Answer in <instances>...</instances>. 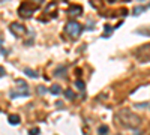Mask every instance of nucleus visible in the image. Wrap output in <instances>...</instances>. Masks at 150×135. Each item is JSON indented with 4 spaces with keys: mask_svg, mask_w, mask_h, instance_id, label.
<instances>
[{
    "mask_svg": "<svg viewBox=\"0 0 150 135\" xmlns=\"http://www.w3.org/2000/svg\"><path fill=\"white\" fill-rule=\"evenodd\" d=\"M116 117H117L119 123H120L122 126L129 128V129L140 128V126H141V122H143V119H141L138 114L134 113V111H131V110H128V108H122L120 111L116 114Z\"/></svg>",
    "mask_w": 150,
    "mask_h": 135,
    "instance_id": "f257e3e1",
    "label": "nucleus"
},
{
    "mask_svg": "<svg viewBox=\"0 0 150 135\" xmlns=\"http://www.w3.org/2000/svg\"><path fill=\"white\" fill-rule=\"evenodd\" d=\"M135 57L138 59L141 63H150V42H147V44L137 48Z\"/></svg>",
    "mask_w": 150,
    "mask_h": 135,
    "instance_id": "f03ea898",
    "label": "nucleus"
},
{
    "mask_svg": "<svg viewBox=\"0 0 150 135\" xmlns=\"http://www.w3.org/2000/svg\"><path fill=\"white\" fill-rule=\"evenodd\" d=\"M65 32L71 36L72 39H77L78 36L81 35V32H83V26L78 24L77 21H69L66 24V27H65Z\"/></svg>",
    "mask_w": 150,
    "mask_h": 135,
    "instance_id": "7ed1b4c3",
    "label": "nucleus"
},
{
    "mask_svg": "<svg viewBox=\"0 0 150 135\" xmlns=\"http://www.w3.org/2000/svg\"><path fill=\"white\" fill-rule=\"evenodd\" d=\"M20 86H17V87L14 89V90H11V98H18V96H29V86L26 84V83H23L21 80H18L17 81Z\"/></svg>",
    "mask_w": 150,
    "mask_h": 135,
    "instance_id": "20e7f679",
    "label": "nucleus"
},
{
    "mask_svg": "<svg viewBox=\"0 0 150 135\" xmlns=\"http://www.w3.org/2000/svg\"><path fill=\"white\" fill-rule=\"evenodd\" d=\"M9 30H11V33L14 35L15 38H24L26 33H27V29L24 27L23 24H20V23H12L9 26Z\"/></svg>",
    "mask_w": 150,
    "mask_h": 135,
    "instance_id": "39448f33",
    "label": "nucleus"
},
{
    "mask_svg": "<svg viewBox=\"0 0 150 135\" xmlns=\"http://www.w3.org/2000/svg\"><path fill=\"white\" fill-rule=\"evenodd\" d=\"M35 6H32L30 3H23L20 8H18V14H20V17H23V18H30L33 14H35Z\"/></svg>",
    "mask_w": 150,
    "mask_h": 135,
    "instance_id": "423d86ee",
    "label": "nucleus"
},
{
    "mask_svg": "<svg viewBox=\"0 0 150 135\" xmlns=\"http://www.w3.org/2000/svg\"><path fill=\"white\" fill-rule=\"evenodd\" d=\"M83 14V8L80 5H72L69 8V15L71 17H80Z\"/></svg>",
    "mask_w": 150,
    "mask_h": 135,
    "instance_id": "0eeeda50",
    "label": "nucleus"
},
{
    "mask_svg": "<svg viewBox=\"0 0 150 135\" xmlns=\"http://www.w3.org/2000/svg\"><path fill=\"white\" fill-rule=\"evenodd\" d=\"M9 123H11V125H14V126H17V125L20 123V116H18V114H12V116H9Z\"/></svg>",
    "mask_w": 150,
    "mask_h": 135,
    "instance_id": "6e6552de",
    "label": "nucleus"
},
{
    "mask_svg": "<svg viewBox=\"0 0 150 135\" xmlns=\"http://www.w3.org/2000/svg\"><path fill=\"white\" fill-rule=\"evenodd\" d=\"M50 93H53V95H59V93H60V86H59V84H53L51 87H50Z\"/></svg>",
    "mask_w": 150,
    "mask_h": 135,
    "instance_id": "1a4fd4ad",
    "label": "nucleus"
},
{
    "mask_svg": "<svg viewBox=\"0 0 150 135\" xmlns=\"http://www.w3.org/2000/svg\"><path fill=\"white\" fill-rule=\"evenodd\" d=\"M108 126H105V125H102V126H99V129H98V134L99 135H107L108 134Z\"/></svg>",
    "mask_w": 150,
    "mask_h": 135,
    "instance_id": "9d476101",
    "label": "nucleus"
},
{
    "mask_svg": "<svg viewBox=\"0 0 150 135\" xmlns=\"http://www.w3.org/2000/svg\"><path fill=\"white\" fill-rule=\"evenodd\" d=\"M146 9H147L146 6H137V8H134V15H140V12H143Z\"/></svg>",
    "mask_w": 150,
    "mask_h": 135,
    "instance_id": "9b49d317",
    "label": "nucleus"
},
{
    "mask_svg": "<svg viewBox=\"0 0 150 135\" xmlns=\"http://www.w3.org/2000/svg\"><path fill=\"white\" fill-rule=\"evenodd\" d=\"M75 86H77V89H80V90H84V87H86V84H84L83 80H77L75 81Z\"/></svg>",
    "mask_w": 150,
    "mask_h": 135,
    "instance_id": "f8f14e48",
    "label": "nucleus"
},
{
    "mask_svg": "<svg viewBox=\"0 0 150 135\" xmlns=\"http://www.w3.org/2000/svg\"><path fill=\"white\" fill-rule=\"evenodd\" d=\"M65 96L68 98V99H74V98H75V93H74L71 89H68V90H65Z\"/></svg>",
    "mask_w": 150,
    "mask_h": 135,
    "instance_id": "ddd939ff",
    "label": "nucleus"
},
{
    "mask_svg": "<svg viewBox=\"0 0 150 135\" xmlns=\"http://www.w3.org/2000/svg\"><path fill=\"white\" fill-rule=\"evenodd\" d=\"M24 72H26V74H27L29 77H32V78H35V77L38 75V74H35V72H33L32 69H29V68H26V69H24Z\"/></svg>",
    "mask_w": 150,
    "mask_h": 135,
    "instance_id": "4468645a",
    "label": "nucleus"
},
{
    "mask_svg": "<svg viewBox=\"0 0 150 135\" xmlns=\"http://www.w3.org/2000/svg\"><path fill=\"white\" fill-rule=\"evenodd\" d=\"M138 33H140V35H147V36H150V27H149V29H140Z\"/></svg>",
    "mask_w": 150,
    "mask_h": 135,
    "instance_id": "2eb2a0df",
    "label": "nucleus"
},
{
    "mask_svg": "<svg viewBox=\"0 0 150 135\" xmlns=\"http://www.w3.org/2000/svg\"><path fill=\"white\" fill-rule=\"evenodd\" d=\"M29 135H39V129H38V128L30 129V131H29Z\"/></svg>",
    "mask_w": 150,
    "mask_h": 135,
    "instance_id": "dca6fc26",
    "label": "nucleus"
},
{
    "mask_svg": "<svg viewBox=\"0 0 150 135\" xmlns=\"http://www.w3.org/2000/svg\"><path fill=\"white\" fill-rule=\"evenodd\" d=\"M3 75H5V69L0 66V77H3Z\"/></svg>",
    "mask_w": 150,
    "mask_h": 135,
    "instance_id": "f3484780",
    "label": "nucleus"
}]
</instances>
